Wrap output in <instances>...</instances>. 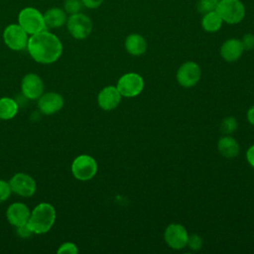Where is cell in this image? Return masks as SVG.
I'll return each instance as SVG.
<instances>
[{"instance_id":"3","label":"cell","mask_w":254,"mask_h":254,"mask_svg":"<svg viewBox=\"0 0 254 254\" xmlns=\"http://www.w3.org/2000/svg\"><path fill=\"white\" fill-rule=\"evenodd\" d=\"M18 24L31 36L47 29L44 15L34 7H25L19 12Z\"/></svg>"},{"instance_id":"11","label":"cell","mask_w":254,"mask_h":254,"mask_svg":"<svg viewBox=\"0 0 254 254\" xmlns=\"http://www.w3.org/2000/svg\"><path fill=\"white\" fill-rule=\"evenodd\" d=\"M12 192L23 196L30 197L32 196L37 189L35 180L25 173H16L9 181Z\"/></svg>"},{"instance_id":"20","label":"cell","mask_w":254,"mask_h":254,"mask_svg":"<svg viewBox=\"0 0 254 254\" xmlns=\"http://www.w3.org/2000/svg\"><path fill=\"white\" fill-rule=\"evenodd\" d=\"M18 103L10 97L0 98V119L9 120L12 119L18 113Z\"/></svg>"},{"instance_id":"26","label":"cell","mask_w":254,"mask_h":254,"mask_svg":"<svg viewBox=\"0 0 254 254\" xmlns=\"http://www.w3.org/2000/svg\"><path fill=\"white\" fill-rule=\"evenodd\" d=\"M217 2L213 0H200L198 3V11L201 14H206L210 11L215 10Z\"/></svg>"},{"instance_id":"32","label":"cell","mask_w":254,"mask_h":254,"mask_svg":"<svg viewBox=\"0 0 254 254\" xmlns=\"http://www.w3.org/2000/svg\"><path fill=\"white\" fill-rule=\"evenodd\" d=\"M246 118H247V121L254 126V105L251 106L248 110H247V113H246Z\"/></svg>"},{"instance_id":"30","label":"cell","mask_w":254,"mask_h":254,"mask_svg":"<svg viewBox=\"0 0 254 254\" xmlns=\"http://www.w3.org/2000/svg\"><path fill=\"white\" fill-rule=\"evenodd\" d=\"M81 2H82V5H84L86 8L95 9L102 4L103 0H81Z\"/></svg>"},{"instance_id":"23","label":"cell","mask_w":254,"mask_h":254,"mask_svg":"<svg viewBox=\"0 0 254 254\" xmlns=\"http://www.w3.org/2000/svg\"><path fill=\"white\" fill-rule=\"evenodd\" d=\"M82 7L81 0H64V10L65 13L71 15L78 13Z\"/></svg>"},{"instance_id":"21","label":"cell","mask_w":254,"mask_h":254,"mask_svg":"<svg viewBox=\"0 0 254 254\" xmlns=\"http://www.w3.org/2000/svg\"><path fill=\"white\" fill-rule=\"evenodd\" d=\"M201 25L206 32H216L220 29L222 25V19L218 15V13L215 10H213L204 14L201 21Z\"/></svg>"},{"instance_id":"10","label":"cell","mask_w":254,"mask_h":254,"mask_svg":"<svg viewBox=\"0 0 254 254\" xmlns=\"http://www.w3.org/2000/svg\"><path fill=\"white\" fill-rule=\"evenodd\" d=\"M164 239L170 248L181 250L187 246L189 233L184 225L180 223H171L164 231Z\"/></svg>"},{"instance_id":"19","label":"cell","mask_w":254,"mask_h":254,"mask_svg":"<svg viewBox=\"0 0 254 254\" xmlns=\"http://www.w3.org/2000/svg\"><path fill=\"white\" fill-rule=\"evenodd\" d=\"M125 49L131 56H141L147 50L146 40L139 34H131L125 40Z\"/></svg>"},{"instance_id":"31","label":"cell","mask_w":254,"mask_h":254,"mask_svg":"<svg viewBox=\"0 0 254 254\" xmlns=\"http://www.w3.org/2000/svg\"><path fill=\"white\" fill-rule=\"evenodd\" d=\"M246 160L248 164L254 169V145L250 146L246 151Z\"/></svg>"},{"instance_id":"14","label":"cell","mask_w":254,"mask_h":254,"mask_svg":"<svg viewBox=\"0 0 254 254\" xmlns=\"http://www.w3.org/2000/svg\"><path fill=\"white\" fill-rule=\"evenodd\" d=\"M122 95L118 91L117 87L114 85H107L103 87L97 95V103L99 107L105 111H110L115 109L120 101Z\"/></svg>"},{"instance_id":"15","label":"cell","mask_w":254,"mask_h":254,"mask_svg":"<svg viewBox=\"0 0 254 254\" xmlns=\"http://www.w3.org/2000/svg\"><path fill=\"white\" fill-rule=\"evenodd\" d=\"M31 211L23 202H14L6 210V217L10 224L15 227L26 224L30 218Z\"/></svg>"},{"instance_id":"13","label":"cell","mask_w":254,"mask_h":254,"mask_svg":"<svg viewBox=\"0 0 254 254\" xmlns=\"http://www.w3.org/2000/svg\"><path fill=\"white\" fill-rule=\"evenodd\" d=\"M64 104V100L60 93L47 92L38 98V107L46 115H52L59 112Z\"/></svg>"},{"instance_id":"22","label":"cell","mask_w":254,"mask_h":254,"mask_svg":"<svg viewBox=\"0 0 254 254\" xmlns=\"http://www.w3.org/2000/svg\"><path fill=\"white\" fill-rule=\"evenodd\" d=\"M238 127V123L235 117L227 116L222 119L220 123V131L224 135L232 134Z\"/></svg>"},{"instance_id":"17","label":"cell","mask_w":254,"mask_h":254,"mask_svg":"<svg viewBox=\"0 0 254 254\" xmlns=\"http://www.w3.org/2000/svg\"><path fill=\"white\" fill-rule=\"evenodd\" d=\"M217 150L222 157L233 159L239 154L240 147L235 138L229 135H224L217 142Z\"/></svg>"},{"instance_id":"2","label":"cell","mask_w":254,"mask_h":254,"mask_svg":"<svg viewBox=\"0 0 254 254\" xmlns=\"http://www.w3.org/2000/svg\"><path fill=\"white\" fill-rule=\"evenodd\" d=\"M56 209L48 202H41L34 207L27 222L28 226L35 234L47 233L56 221Z\"/></svg>"},{"instance_id":"18","label":"cell","mask_w":254,"mask_h":254,"mask_svg":"<svg viewBox=\"0 0 254 254\" xmlns=\"http://www.w3.org/2000/svg\"><path fill=\"white\" fill-rule=\"evenodd\" d=\"M43 15L46 27L49 29H59L63 27L67 20L64 10L59 7L50 8Z\"/></svg>"},{"instance_id":"7","label":"cell","mask_w":254,"mask_h":254,"mask_svg":"<svg viewBox=\"0 0 254 254\" xmlns=\"http://www.w3.org/2000/svg\"><path fill=\"white\" fill-rule=\"evenodd\" d=\"M116 87L122 97H136L144 88L143 77L136 72H127L119 77Z\"/></svg>"},{"instance_id":"8","label":"cell","mask_w":254,"mask_h":254,"mask_svg":"<svg viewBox=\"0 0 254 254\" xmlns=\"http://www.w3.org/2000/svg\"><path fill=\"white\" fill-rule=\"evenodd\" d=\"M28 34L19 24H10L3 31V41L12 51H22L27 48Z\"/></svg>"},{"instance_id":"1","label":"cell","mask_w":254,"mask_h":254,"mask_svg":"<svg viewBox=\"0 0 254 254\" xmlns=\"http://www.w3.org/2000/svg\"><path fill=\"white\" fill-rule=\"evenodd\" d=\"M27 49L35 62L44 64L57 62L63 54L61 40L47 30L32 35L28 40Z\"/></svg>"},{"instance_id":"29","label":"cell","mask_w":254,"mask_h":254,"mask_svg":"<svg viewBox=\"0 0 254 254\" xmlns=\"http://www.w3.org/2000/svg\"><path fill=\"white\" fill-rule=\"evenodd\" d=\"M16 231H17V234L21 237V238H29L33 232L32 230L30 229V227L28 226V224H23L21 226H18L16 227Z\"/></svg>"},{"instance_id":"12","label":"cell","mask_w":254,"mask_h":254,"mask_svg":"<svg viewBox=\"0 0 254 254\" xmlns=\"http://www.w3.org/2000/svg\"><path fill=\"white\" fill-rule=\"evenodd\" d=\"M21 91L28 99H38L44 93V82L38 74L28 73L22 78Z\"/></svg>"},{"instance_id":"24","label":"cell","mask_w":254,"mask_h":254,"mask_svg":"<svg viewBox=\"0 0 254 254\" xmlns=\"http://www.w3.org/2000/svg\"><path fill=\"white\" fill-rule=\"evenodd\" d=\"M187 246L193 251H197L202 247V238L197 234H190L189 235Z\"/></svg>"},{"instance_id":"6","label":"cell","mask_w":254,"mask_h":254,"mask_svg":"<svg viewBox=\"0 0 254 254\" xmlns=\"http://www.w3.org/2000/svg\"><path fill=\"white\" fill-rule=\"evenodd\" d=\"M66 28L70 36L76 40L86 39L92 31V22L83 13L71 14L66 20Z\"/></svg>"},{"instance_id":"5","label":"cell","mask_w":254,"mask_h":254,"mask_svg":"<svg viewBox=\"0 0 254 254\" xmlns=\"http://www.w3.org/2000/svg\"><path fill=\"white\" fill-rule=\"evenodd\" d=\"M71 173L78 181H89L97 173V163L89 155H79L71 163Z\"/></svg>"},{"instance_id":"9","label":"cell","mask_w":254,"mask_h":254,"mask_svg":"<svg viewBox=\"0 0 254 254\" xmlns=\"http://www.w3.org/2000/svg\"><path fill=\"white\" fill-rule=\"evenodd\" d=\"M201 77V69L194 62L184 63L177 70L176 78L179 84L185 88H190L197 84Z\"/></svg>"},{"instance_id":"28","label":"cell","mask_w":254,"mask_h":254,"mask_svg":"<svg viewBox=\"0 0 254 254\" xmlns=\"http://www.w3.org/2000/svg\"><path fill=\"white\" fill-rule=\"evenodd\" d=\"M241 44L244 51H250L254 48V35L252 34H245L242 37Z\"/></svg>"},{"instance_id":"27","label":"cell","mask_w":254,"mask_h":254,"mask_svg":"<svg viewBox=\"0 0 254 254\" xmlns=\"http://www.w3.org/2000/svg\"><path fill=\"white\" fill-rule=\"evenodd\" d=\"M59 254H76L78 252L77 246L72 242L63 243L57 250Z\"/></svg>"},{"instance_id":"16","label":"cell","mask_w":254,"mask_h":254,"mask_svg":"<svg viewBox=\"0 0 254 254\" xmlns=\"http://www.w3.org/2000/svg\"><path fill=\"white\" fill-rule=\"evenodd\" d=\"M243 47L241 41L238 39H229L225 41L220 48V55L226 62L237 61L243 53Z\"/></svg>"},{"instance_id":"4","label":"cell","mask_w":254,"mask_h":254,"mask_svg":"<svg viewBox=\"0 0 254 254\" xmlns=\"http://www.w3.org/2000/svg\"><path fill=\"white\" fill-rule=\"evenodd\" d=\"M215 11L222 21L228 24L239 23L245 15V8L240 0H220L216 4Z\"/></svg>"},{"instance_id":"33","label":"cell","mask_w":254,"mask_h":254,"mask_svg":"<svg viewBox=\"0 0 254 254\" xmlns=\"http://www.w3.org/2000/svg\"><path fill=\"white\" fill-rule=\"evenodd\" d=\"M213 1H215V2H218V1H220V0H213Z\"/></svg>"},{"instance_id":"25","label":"cell","mask_w":254,"mask_h":254,"mask_svg":"<svg viewBox=\"0 0 254 254\" xmlns=\"http://www.w3.org/2000/svg\"><path fill=\"white\" fill-rule=\"evenodd\" d=\"M11 192L12 190L9 182L5 180H0V202L6 201L9 198Z\"/></svg>"}]
</instances>
